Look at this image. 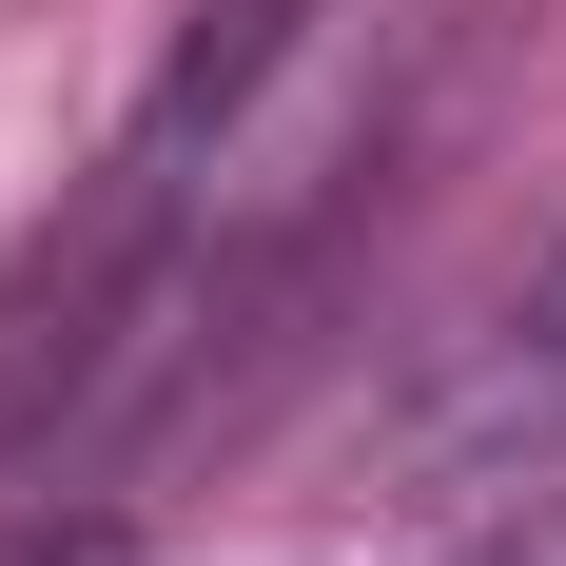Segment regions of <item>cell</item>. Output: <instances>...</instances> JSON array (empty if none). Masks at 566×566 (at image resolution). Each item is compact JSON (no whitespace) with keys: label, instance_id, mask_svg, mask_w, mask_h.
Instances as JSON below:
<instances>
[{"label":"cell","instance_id":"obj_1","mask_svg":"<svg viewBox=\"0 0 566 566\" xmlns=\"http://www.w3.org/2000/svg\"><path fill=\"white\" fill-rule=\"evenodd\" d=\"M410 489H450V509H527L566 489V254L489 313V333L410 391Z\"/></svg>","mask_w":566,"mask_h":566},{"label":"cell","instance_id":"obj_2","mask_svg":"<svg viewBox=\"0 0 566 566\" xmlns=\"http://www.w3.org/2000/svg\"><path fill=\"white\" fill-rule=\"evenodd\" d=\"M0 566H98V547H0Z\"/></svg>","mask_w":566,"mask_h":566}]
</instances>
